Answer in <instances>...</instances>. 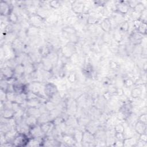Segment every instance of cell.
<instances>
[{
	"mask_svg": "<svg viewBox=\"0 0 147 147\" xmlns=\"http://www.w3.org/2000/svg\"><path fill=\"white\" fill-rule=\"evenodd\" d=\"M60 52L63 56L69 59L74 53L77 52L76 44L69 42L60 47Z\"/></svg>",
	"mask_w": 147,
	"mask_h": 147,
	"instance_id": "cell-1",
	"label": "cell"
},
{
	"mask_svg": "<svg viewBox=\"0 0 147 147\" xmlns=\"http://www.w3.org/2000/svg\"><path fill=\"white\" fill-rule=\"evenodd\" d=\"M30 138L28 134L18 133L13 141V146L18 147L27 146Z\"/></svg>",
	"mask_w": 147,
	"mask_h": 147,
	"instance_id": "cell-2",
	"label": "cell"
},
{
	"mask_svg": "<svg viewBox=\"0 0 147 147\" xmlns=\"http://www.w3.org/2000/svg\"><path fill=\"white\" fill-rule=\"evenodd\" d=\"M28 19L31 26L38 29H43L45 26V20L41 18L36 14L29 16Z\"/></svg>",
	"mask_w": 147,
	"mask_h": 147,
	"instance_id": "cell-3",
	"label": "cell"
},
{
	"mask_svg": "<svg viewBox=\"0 0 147 147\" xmlns=\"http://www.w3.org/2000/svg\"><path fill=\"white\" fill-rule=\"evenodd\" d=\"M146 36H143L137 30H132L128 36V41L133 45L141 44L143 38Z\"/></svg>",
	"mask_w": 147,
	"mask_h": 147,
	"instance_id": "cell-4",
	"label": "cell"
},
{
	"mask_svg": "<svg viewBox=\"0 0 147 147\" xmlns=\"http://www.w3.org/2000/svg\"><path fill=\"white\" fill-rule=\"evenodd\" d=\"M44 92L47 99H49L53 95L59 92V90L55 83L52 82H47L45 83Z\"/></svg>",
	"mask_w": 147,
	"mask_h": 147,
	"instance_id": "cell-5",
	"label": "cell"
},
{
	"mask_svg": "<svg viewBox=\"0 0 147 147\" xmlns=\"http://www.w3.org/2000/svg\"><path fill=\"white\" fill-rule=\"evenodd\" d=\"M95 140L94 134L84 130L83 131V140L82 142V146H95Z\"/></svg>",
	"mask_w": 147,
	"mask_h": 147,
	"instance_id": "cell-6",
	"label": "cell"
},
{
	"mask_svg": "<svg viewBox=\"0 0 147 147\" xmlns=\"http://www.w3.org/2000/svg\"><path fill=\"white\" fill-rule=\"evenodd\" d=\"M71 4V10L76 16L81 15L83 13L84 4V1H70Z\"/></svg>",
	"mask_w": 147,
	"mask_h": 147,
	"instance_id": "cell-7",
	"label": "cell"
},
{
	"mask_svg": "<svg viewBox=\"0 0 147 147\" xmlns=\"http://www.w3.org/2000/svg\"><path fill=\"white\" fill-rule=\"evenodd\" d=\"M1 68V79H4L6 80H9L13 78H15V73H14V69L6 65L5 62H4V65Z\"/></svg>",
	"mask_w": 147,
	"mask_h": 147,
	"instance_id": "cell-8",
	"label": "cell"
},
{
	"mask_svg": "<svg viewBox=\"0 0 147 147\" xmlns=\"http://www.w3.org/2000/svg\"><path fill=\"white\" fill-rule=\"evenodd\" d=\"M28 135L30 138H42L45 136L42 131L39 124H37L36 125L30 127Z\"/></svg>",
	"mask_w": 147,
	"mask_h": 147,
	"instance_id": "cell-9",
	"label": "cell"
},
{
	"mask_svg": "<svg viewBox=\"0 0 147 147\" xmlns=\"http://www.w3.org/2000/svg\"><path fill=\"white\" fill-rule=\"evenodd\" d=\"M13 10V6L11 5V1H1L0 2V10L1 16H8Z\"/></svg>",
	"mask_w": 147,
	"mask_h": 147,
	"instance_id": "cell-10",
	"label": "cell"
},
{
	"mask_svg": "<svg viewBox=\"0 0 147 147\" xmlns=\"http://www.w3.org/2000/svg\"><path fill=\"white\" fill-rule=\"evenodd\" d=\"M115 11L124 15L130 11V8L127 5V1H115Z\"/></svg>",
	"mask_w": 147,
	"mask_h": 147,
	"instance_id": "cell-11",
	"label": "cell"
},
{
	"mask_svg": "<svg viewBox=\"0 0 147 147\" xmlns=\"http://www.w3.org/2000/svg\"><path fill=\"white\" fill-rule=\"evenodd\" d=\"M99 25L105 33H109L112 30L110 18H103L100 20Z\"/></svg>",
	"mask_w": 147,
	"mask_h": 147,
	"instance_id": "cell-12",
	"label": "cell"
},
{
	"mask_svg": "<svg viewBox=\"0 0 147 147\" xmlns=\"http://www.w3.org/2000/svg\"><path fill=\"white\" fill-rule=\"evenodd\" d=\"M40 125L42 131L45 136H50L55 126L52 121L41 123Z\"/></svg>",
	"mask_w": 147,
	"mask_h": 147,
	"instance_id": "cell-13",
	"label": "cell"
},
{
	"mask_svg": "<svg viewBox=\"0 0 147 147\" xmlns=\"http://www.w3.org/2000/svg\"><path fill=\"white\" fill-rule=\"evenodd\" d=\"M100 127V124L98 121L90 120L89 122L84 127V130L91 133L94 134L96 131Z\"/></svg>",
	"mask_w": 147,
	"mask_h": 147,
	"instance_id": "cell-14",
	"label": "cell"
},
{
	"mask_svg": "<svg viewBox=\"0 0 147 147\" xmlns=\"http://www.w3.org/2000/svg\"><path fill=\"white\" fill-rule=\"evenodd\" d=\"M146 124L138 121L134 125V129L136 133L138 135L146 133Z\"/></svg>",
	"mask_w": 147,
	"mask_h": 147,
	"instance_id": "cell-15",
	"label": "cell"
},
{
	"mask_svg": "<svg viewBox=\"0 0 147 147\" xmlns=\"http://www.w3.org/2000/svg\"><path fill=\"white\" fill-rule=\"evenodd\" d=\"M61 141L66 144L68 146H75L76 144L73 136L67 134H62Z\"/></svg>",
	"mask_w": 147,
	"mask_h": 147,
	"instance_id": "cell-16",
	"label": "cell"
},
{
	"mask_svg": "<svg viewBox=\"0 0 147 147\" xmlns=\"http://www.w3.org/2000/svg\"><path fill=\"white\" fill-rule=\"evenodd\" d=\"M138 138L136 136L129 138H125L123 140V146L126 147H132L136 146Z\"/></svg>",
	"mask_w": 147,
	"mask_h": 147,
	"instance_id": "cell-17",
	"label": "cell"
},
{
	"mask_svg": "<svg viewBox=\"0 0 147 147\" xmlns=\"http://www.w3.org/2000/svg\"><path fill=\"white\" fill-rule=\"evenodd\" d=\"M83 131L79 127L75 128L72 134L76 144H82L83 140Z\"/></svg>",
	"mask_w": 147,
	"mask_h": 147,
	"instance_id": "cell-18",
	"label": "cell"
},
{
	"mask_svg": "<svg viewBox=\"0 0 147 147\" xmlns=\"http://www.w3.org/2000/svg\"><path fill=\"white\" fill-rule=\"evenodd\" d=\"M26 115L32 116L38 118L41 114L39 108L37 107H28L25 110Z\"/></svg>",
	"mask_w": 147,
	"mask_h": 147,
	"instance_id": "cell-19",
	"label": "cell"
},
{
	"mask_svg": "<svg viewBox=\"0 0 147 147\" xmlns=\"http://www.w3.org/2000/svg\"><path fill=\"white\" fill-rule=\"evenodd\" d=\"M15 111L11 109H4L1 110V117L6 119H10L14 118Z\"/></svg>",
	"mask_w": 147,
	"mask_h": 147,
	"instance_id": "cell-20",
	"label": "cell"
},
{
	"mask_svg": "<svg viewBox=\"0 0 147 147\" xmlns=\"http://www.w3.org/2000/svg\"><path fill=\"white\" fill-rule=\"evenodd\" d=\"M130 28V26L129 21H123L119 24L117 26V29L124 35L129 33Z\"/></svg>",
	"mask_w": 147,
	"mask_h": 147,
	"instance_id": "cell-21",
	"label": "cell"
},
{
	"mask_svg": "<svg viewBox=\"0 0 147 147\" xmlns=\"http://www.w3.org/2000/svg\"><path fill=\"white\" fill-rule=\"evenodd\" d=\"M142 94V89H141V86H134L131 90V98H140Z\"/></svg>",
	"mask_w": 147,
	"mask_h": 147,
	"instance_id": "cell-22",
	"label": "cell"
},
{
	"mask_svg": "<svg viewBox=\"0 0 147 147\" xmlns=\"http://www.w3.org/2000/svg\"><path fill=\"white\" fill-rule=\"evenodd\" d=\"M25 122L26 124L29 127H31L33 126L36 125L38 124V121L37 118L32 116H29V115H25V118H24Z\"/></svg>",
	"mask_w": 147,
	"mask_h": 147,
	"instance_id": "cell-23",
	"label": "cell"
},
{
	"mask_svg": "<svg viewBox=\"0 0 147 147\" xmlns=\"http://www.w3.org/2000/svg\"><path fill=\"white\" fill-rule=\"evenodd\" d=\"M8 18V20L10 24H18L20 22V17L18 16V15L14 12L13 10L11 11V13L9 14V15L7 16Z\"/></svg>",
	"mask_w": 147,
	"mask_h": 147,
	"instance_id": "cell-24",
	"label": "cell"
},
{
	"mask_svg": "<svg viewBox=\"0 0 147 147\" xmlns=\"http://www.w3.org/2000/svg\"><path fill=\"white\" fill-rule=\"evenodd\" d=\"M67 80L69 84H74L78 81V75L76 72L74 71L69 72L67 75Z\"/></svg>",
	"mask_w": 147,
	"mask_h": 147,
	"instance_id": "cell-25",
	"label": "cell"
},
{
	"mask_svg": "<svg viewBox=\"0 0 147 147\" xmlns=\"http://www.w3.org/2000/svg\"><path fill=\"white\" fill-rule=\"evenodd\" d=\"M134 80L128 75L123 77V87L131 88L134 86Z\"/></svg>",
	"mask_w": 147,
	"mask_h": 147,
	"instance_id": "cell-26",
	"label": "cell"
},
{
	"mask_svg": "<svg viewBox=\"0 0 147 147\" xmlns=\"http://www.w3.org/2000/svg\"><path fill=\"white\" fill-rule=\"evenodd\" d=\"M61 31L64 32V33L68 34V35H71V34H77L78 32L76 29L72 26H64L62 27Z\"/></svg>",
	"mask_w": 147,
	"mask_h": 147,
	"instance_id": "cell-27",
	"label": "cell"
},
{
	"mask_svg": "<svg viewBox=\"0 0 147 147\" xmlns=\"http://www.w3.org/2000/svg\"><path fill=\"white\" fill-rule=\"evenodd\" d=\"M69 63L73 65H78L80 64V55L78 52L74 53L69 59Z\"/></svg>",
	"mask_w": 147,
	"mask_h": 147,
	"instance_id": "cell-28",
	"label": "cell"
},
{
	"mask_svg": "<svg viewBox=\"0 0 147 147\" xmlns=\"http://www.w3.org/2000/svg\"><path fill=\"white\" fill-rule=\"evenodd\" d=\"M49 6L52 9L59 10L61 7V2L59 1H49Z\"/></svg>",
	"mask_w": 147,
	"mask_h": 147,
	"instance_id": "cell-29",
	"label": "cell"
},
{
	"mask_svg": "<svg viewBox=\"0 0 147 147\" xmlns=\"http://www.w3.org/2000/svg\"><path fill=\"white\" fill-rule=\"evenodd\" d=\"M17 94H16L14 92L12 91H7L6 92V98L7 101L9 102H14L16 100Z\"/></svg>",
	"mask_w": 147,
	"mask_h": 147,
	"instance_id": "cell-30",
	"label": "cell"
},
{
	"mask_svg": "<svg viewBox=\"0 0 147 147\" xmlns=\"http://www.w3.org/2000/svg\"><path fill=\"white\" fill-rule=\"evenodd\" d=\"M114 130L115 133H123L125 130V127L122 123L120 122L116 123L114 126Z\"/></svg>",
	"mask_w": 147,
	"mask_h": 147,
	"instance_id": "cell-31",
	"label": "cell"
},
{
	"mask_svg": "<svg viewBox=\"0 0 147 147\" xmlns=\"http://www.w3.org/2000/svg\"><path fill=\"white\" fill-rule=\"evenodd\" d=\"M141 13L136 11L135 10H131L130 11V18L131 21L136 20H140L141 17Z\"/></svg>",
	"mask_w": 147,
	"mask_h": 147,
	"instance_id": "cell-32",
	"label": "cell"
},
{
	"mask_svg": "<svg viewBox=\"0 0 147 147\" xmlns=\"http://www.w3.org/2000/svg\"><path fill=\"white\" fill-rule=\"evenodd\" d=\"M140 33L142 34L143 36H146V32H147V25L146 23L142 22L138 29L137 30Z\"/></svg>",
	"mask_w": 147,
	"mask_h": 147,
	"instance_id": "cell-33",
	"label": "cell"
},
{
	"mask_svg": "<svg viewBox=\"0 0 147 147\" xmlns=\"http://www.w3.org/2000/svg\"><path fill=\"white\" fill-rule=\"evenodd\" d=\"M9 86V84L7 82V80L4 79H1V83H0L1 90H2L3 91H4L6 92Z\"/></svg>",
	"mask_w": 147,
	"mask_h": 147,
	"instance_id": "cell-34",
	"label": "cell"
},
{
	"mask_svg": "<svg viewBox=\"0 0 147 147\" xmlns=\"http://www.w3.org/2000/svg\"><path fill=\"white\" fill-rule=\"evenodd\" d=\"M138 121H140L142 123L146 124L147 123V114L146 113H144L138 115Z\"/></svg>",
	"mask_w": 147,
	"mask_h": 147,
	"instance_id": "cell-35",
	"label": "cell"
},
{
	"mask_svg": "<svg viewBox=\"0 0 147 147\" xmlns=\"http://www.w3.org/2000/svg\"><path fill=\"white\" fill-rule=\"evenodd\" d=\"M142 21L140 20H136L132 21V26L133 28V30H137L140 25L142 24Z\"/></svg>",
	"mask_w": 147,
	"mask_h": 147,
	"instance_id": "cell-36",
	"label": "cell"
},
{
	"mask_svg": "<svg viewBox=\"0 0 147 147\" xmlns=\"http://www.w3.org/2000/svg\"><path fill=\"white\" fill-rule=\"evenodd\" d=\"M140 2V1H127V5L131 10H133L137 4Z\"/></svg>",
	"mask_w": 147,
	"mask_h": 147,
	"instance_id": "cell-37",
	"label": "cell"
},
{
	"mask_svg": "<svg viewBox=\"0 0 147 147\" xmlns=\"http://www.w3.org/2000/svg\"><path fill=\"white\" fill-rule=\"evenodd\" d=\"M123 95L127 98L128 99L131 98V88H127L125 87H123Z\"/></svg>",
	"mask_w": 147,
	"mask_h": 147,
	"instance_id": "cell-38",
	"label": "cell"
},
{
	"mask_svg": "<svg viewBox=\"0 0 147 147\" xmlns=\"http://www.w3.org/2000/svg\"><path fill=\"white\" fill-rule=\"evenodd\" d=\"M140 20L142 21V22L146 23V21H147V9H145L141 13Z\"/></svg>",
	"mask_w": 147,
	"mask_h": 147,
	"instance_id": "cell-39",
	"label": "cell"
},
{
	"mask_svg": "<svg viewBox=\"0 0 147 147\" xmlns=\"http://www.w3.org/2000/svg\"><path fill=\"white\" fill-rule=\"evenodd\" d=\"M0 99L1 102H7V98H6V92L2 90H0Z\"/></svg>",
	"mask_w": 147,
	"mask_h": 147,
	"instance_id": "cell-40",
	"label": "cell"
},
{
	"mask_svg": "<svg viewBox=\"0 0 147 147\" xmlns=\"http://www.w3.org/2000/svg\"><path fill=\"white\" fill-rule=\"evenodd\" d=\"M115 95H117V96H118V97L123 95V88H122V87H117Z\"/></svg>",
	"mask_w": 147,
	"mask_h": 147,
	"instance_id": "cell-41",
	"label": "cell"
},
{
	"mask_svg": "<svg viewBox=\"0 0 147 147\" xmlns=\"http://www.w3.org/2000/svg\"><path fill=\"white\" fill-rule=\"evenodd\" d=\"M114 136L116 140L123 141L125 139V137L123 133H115Z\"/></svg>",
	"mask_w": 147,
	"mask_h": 147,
	"instance_id": "cell-42",
	"label": "cell"
},
{
	"mask_svg": "<svg viewBox=\"0 0 147 147\" xmlns=\"http://www.w3.org/2000/svg\"><path fill=\"white\" fill-rule=\"evenodd\" d=\"M138 139L144 142H147V134L146 133H142L141 134L138 135Z\"/></svg>",
	"mask_w": 147,
	"mask_h": 147,
	"instance_id": "cell-43",
	"label": "cell"
},
{
	"mask_svg": "<svg viewBox=\"0 0 147 147\" xmlns=\"http://www.w3.org/2000/svg\"><path fill=\"white\" fill-rule=\"evenodd\" d=\"M113 146H123V141H121V140H116L115 141V142L113 145Z\"/></svg>",
	"mask_w": 147,
	"mask_h": 147,
	"instance_id": "cell-44",
	"label": "cell"
}]
</instances>
